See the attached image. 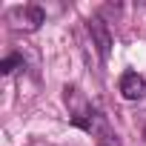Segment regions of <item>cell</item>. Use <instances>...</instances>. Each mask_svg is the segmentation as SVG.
Masks as SVG:
<instances>
[{
    "label": "cell",
    "mask_w": 146,
    "mask_h": 146,
    "mask_svg": "<svg viewBox=\"0 0 146 146\" xmlns=\"http://www.w3.org/2000/svg\"><path fill=\"white\" fill-rule=\"evenodd\" d=\"M66 98H72V123H75V126H80L83 132H89L98 140V146H120L117 132L109 126L106 115H100L89 100H83L78 95V89H66Z\"/></svg>",
    "instance_id": "obj_1"
},
{
    "label": "cell",
    "mask_w": 146,
    "mask_h": 146,
    "mask_svg": "<svg viewBox=\"0 0 146 146\" xmlns=\"http://www.w3.org/2000/svg\"><path fill=\"white\" fill-rule=\"evenodd\" d=\"M117 89H120V95L126 100H143L146 98V78L137 75V72H123Z\"/></svg>",
    "instance_id": "obj_2"
},
{
    "label": "cell",
    "mask_w": 146,
    "mask_h": 146,
    "mask_svg": "<svg viewBox=\"0 0 146 146\" xmlns=\"http://www.w3.org/2000/svg\"><path fill=\"white\" fill-rule=\"evenodd\" d=\"M89 35H92V43L98 46L100 60H109V52H112V35H109L106 23H103L98 15H95V17H89Z\"/></svg>",
    "instance_id": "obj_3"
},
{
    "label": "cell",
    "mask_w": 146,
    "mask_h": 146,
    "mask_svg": "<svg viewBox=\"0 0 146 146\" xmlns=\"http://www.w3.org/2000/svg\"><path fill=\"white\" fill-rule=\"evenodd\" d=\"M12 20H23V26H20V29L35 32V29L46 20V12H43L40 6H23V9H15V12H12Z\"/></svg>",
    "instance_id": "obj_4"
},
{
    "label": "cell",
    "mask_w": 146,
    "mask_h": 146,
    "mask_svg": "<svg viewBox=\"0 0 146 146\" xmlns=\"http://www.w3.org/2000/svg\"><path fill=\"white\" fill-rule=\"evenodd\" d=\"M17 66H23V57H20V54H9L3 63H0V72H3V75H12Z\"/></svg>",
    "instance_id": "obj_5"
}]
</instances>
